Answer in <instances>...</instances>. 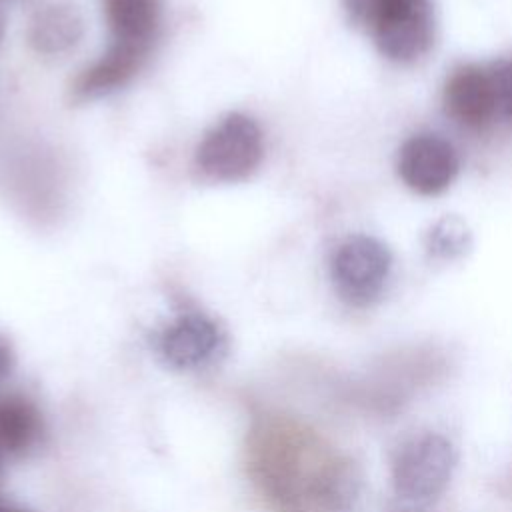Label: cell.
I'll list each match as a JSON object with an SVG mask.
<instances>
[{
    "instance_id": "8",
    "label": "cell",
    "mask_w": 512,
    "mask_h": 512,
    "mask_svg": "<svg viewBox=\"0 0 512 512\" xmlns=\"http://www.w3.org/2000/svg\"><path fill=\"white\" fill-rule=\"evenodd\" d=\"M148 50L150 48L136 44L112 42L110 48L98 60L80 70V74L74 78L70 86L72 100H94L126 86L144 64Z\"/></svg>"
},
{
    "instance_id": "7",
    "label": "cell",
    "mask_w": 512,
    "mask_h": 512,
    "mask_svg": "<svg viewBox=\"0 0 512 512\" xmlns=\"http://www.w3.org/2000/svg\"><path fill=\"white\" fill-rule=\"evenodd\" d=\"M442 100L446 114L454 122L466 128H484L498 112L492 68L478 64L458 66L444 84Z\"/></svg>"
},
{
    "instance_id": "16",
    "label": "cell",
    "mask_w": 512,
    "mask_h": 512,
    "mask_svg": "<svg viewBox=\"0 0 512 512\" xmlns=\"http://www.w3.org/2000/svg\"><path fill=\"white\" fill-rule=\"evenodd\" d=\"M2 32H4V16L0 12V38H2Z\"/></svg>"
},
{
    "instance_id": "13",
    "label": "cell",
    "mask_w": 512,
    "mask_h": 512,
    "mask_svg": "<svg viewBox=\"0 0 512 512\" xmlns=\"http://www.w3.org/2000/svg\"><path fill=\"white\" fill-rule=\"evenodd\" d=\"M498 112L512 122V58L492 68Z\"/></svg>"
},
{
    "instance_id": "11",
    "label": "cell",
    "mask_w": 512,
    "mask_h": 512,
    "mask_svg": "<svg viewBox=\"0 0 512 512\" xmlns=\"http://www.w3.org/2000/svg\"><path fill=\"white\" fill-rule=\"evenodd\" d=\"M42 434V414L36 404L24 396L12 394L0 398V452L24 454Z\"/></svg>"
},
{
    "instance_id": "1",
    "label": "cell",
    "mask_w": 512,
    "mask_h": 512,
    "mask_svg": "<svg viewBox=\"0 0 512 512\" xmlns=\"http://www.w3.org/2000/svg\"><path fill=\"white\" fill-rule=\"evenodd\" d=\"M346 10L372 34L388 60L414 62L434 42L430 0H346Z\"/></svg>"
},
{
    "instance_id": "2",
    "label": "cell",
    "mask_w": 512,
    "mask_h": 512,
    "mask_svg": "<svg viewBox=\"0 0 512 512\" xmlns=\"http://www.w3.org/2000/svg\"><path fill=\"white\" fill-rule=\"evenodd\" d=\"M264 156L258 122L232 112L214 124L196 148V168L216 182H238L256 172Z\"/></svg>"
},
{
    "instance_id": "10",
    "label": "cell",
    "mask_w": 512,
    "mask_h": 512,
    "mask_svg": "<svg viewBox=\"0 0 512 512\" xmlns=\"http://www.w3.org/2000/svg\"><path fill=\"white\" fill-rule=\"evenodd\" d=\"M114 42L150 48L160 24V0H104Z\"/></svg>"
},
{
    "instance_id": "4",
    "label": "cell",
    "mask_w": 512,
    "mask_h": 512,
    "mask_svg": "<svg viewBox=\"0 0 512 512\" xmlns=\"http://www.w3.org/2000/svg\"><path fill=\"white\" fill-rule=\"evenodd\" d=\"M456 450L440 434H422L408 440L394 458L392 482L400 496L430 500L438 496L452 478Z\"/></svg>"
},
{
    "instance_id": "14",
    "label": "cell",
    "mask_w": 512,
    "mask_h": 512,
    "mask_svg": "<svg viewBox=\"0 0 512 512\" xmlns=\"http://www.w3.org/2000/svg\"><path fill=\"white\" fill-rule=\"evenodd\" d=\"M12 368V348L10 342L0 334V380L10 372Z\"/></svg>"
},
{
    "instance_id": "6",
    "label": "cell",
    "mask_w": 512,
    "mask_h": 512,
    "mask_svg": "<svg viewBox=\"0 0 512 512\" xmlns=\"http://www.w3.org/2000/svg\"><path fill=\"white\" fill-rule=\"evenodd\" d=\"M396 168L410 190L432 196L452 184L460 160L454 146L442 136L416 134L402 144Z\"/></svg>"
},
{
    "instance_id": "9",
    "label": "cell",
    "mask_w": 512,
    "mask_h": 512,
    "mask_svg": "<svg viewBox=\"0 0 512 512\" xmlns=\"http://www.w3.org/2000/svg\"><path fill=\"white\" fill-rule=\"evenodd\" d=\"M86 30L80 8L70 0H46L36 6L28 20V44L44 56L70 52Z\"/></svg>"
},
{
    "instance_id": "5",
    "label": "cell",
    "mask_w": 512,
    "mask_h": 512,
    "mask_svg": "<svg viewBox=\"0 0 512 512\" xmlns=\"http://www.w3.org/2000/svg\"><path fill=\"white\" fill-rule=\"evenodd\" d=\"M160 358L176 370H200L218 362L228 348L224 328L206 312L182 310L158 334Z\"/></svg>"
},
{
    "instance_id": "15",
    "label": "cell",
    "mask_w": 512,
    "mask_h": 512,
    "mask_svg": "<svg viewBox=\"0 0 512 512\" xmlns=\"http://www.w3.org/2000/svg\"><path fill=\"white\" fill-rule=\"evenodd\" d=\"M0 512H26V510L18 508V506H10V504H0Z\"/></svg>"
},
{
    "instance_id": "12",
    "label": "cell",
    "mask_w": 512,
    "mask_h": 512,
    "mask_svg": "<svg viewBox=\"0 0 512 512\" xmlns=\"http://www.w3.org/2000/svg\"><path fill=\"white\" fill-rule=\"evenodd\" d=\"M470 244V232L466 224L456 216H444L438 220L428 236H426V248L436 258H454L460 256Z\"/></svg>"
},
{
    "instance_id": "3",
    "label": "cell",
    "mask_w": 512,
    "mask_h": 512,
    "mask_svg": "<svg viewBox=\"0 0 512 512\" xmlns=\"http://www.w3.org/2000/svg\"><path fill=\"white\" fill-rule=\"evenodd\" d=\"M392 256L388 248L364 234L338 244L330 260V276L338 296L352 306H366L378 298L388 278Z\"/></svg>"
}]
</instances>
